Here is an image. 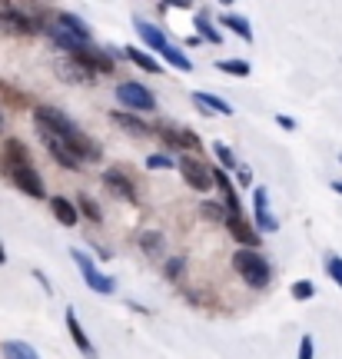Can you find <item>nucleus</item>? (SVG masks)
Here are the masks:
<instances>
[{"mask_svg": "<svg viewBox=\"0 0 342 359\" xmlns=\"http://www.w3.org/2000/svg\"><path fill=\"white\" fill-rule=\"evenodd\" d=\"M34 120H37L40 133L64 140L80 163H83V160H100V147L90 140L87 133H80V127H76L64 110H57V107H37V110H34Z\"/></svg>", "mask_w": 342, "mask_h": 359, "instance_id": "1", "label": "nucleus"}, {"mask_svg": "<svg viewBox=\"0 0 342 359\" xmlns=\"http://www.w3.org/2000/svg\"><path fill=\"white\" fill-rule=\"evenodd\" d=\"M43 30H47V37L57 43V47H64L70 53H83L93 47V34H90V27L76 17V13H57L50 20H43Z\"/></svg>", "mask_w": 342, "mask_h": 359, "instance_id": "2", "label": "nucleus"}, {"mask_svg": "<svg viewBox=\"0 0 342 359\" xmlns=\"http://www.w3.org/2000/svg\"><path fill=\"white\" fill-rule=\"evenodd\" d=\"M133 30H137L139 40H143V43H146L150 50L160 53L163 60H170V64L179 67V70H193L190 57H186V53L179 50V47H173V43H170V40L163 37V30H160V27H153L150 20H143V17H137V20H133Z\"/></svg>", "mask_w": 342, "mask_h": 359, "instance_id": "3", "label": "nucleus"}, {"mask_svg": "<svg viewBox=\"0 0 342 359\" xmlns=\"http://www.w3.org/2000/svg\"><path fill=\"white\" fill-rule=\"evenodd\" d=\"M233 269H236L249 286H256V290H263L269 283V276H273L266 257H259V250H242V246L233 253Z\"/></svg>", "mask_w": 342, "mask_h": 359, "instance_id": "4", "label": "nucleus"}, {"mask_svg": "<svg viewBox=\"0 0 342 359\" xmlns=\"http://www.w3.org/2000/svg\"><path fill=\"white\" fill-rule=\"evenodd\" d=\"M70 257H74V263L80 266V273H83V280H87L90 290H97V293H103V296H110V293L116 290L114 276L100 273V269L93 266V259H90L87 253H83V250H70Z\"/></svg>", "mask_w": 342, "mask_h": 359, "instance_id": "5", "label": "nucleus"}, {"mask_svg": "<svg viewBox=\"0 0 342 359\" xmlns=\"http://www.w3.org/2000/svg\"><path fill=\"white\" fill-rule=\"evenodd\" d=\"M173 167H179V173H183V180H186V187H193V190H210L213 187V177H210V167H206L203 160H196V156L183 154L173 160Z\"/></svg>", "mask_w": 342, "mask_h": 359, "instance_id": "6", "label": "nucleus"}, {"mask_svg": "<svg viewBox=\"0 0 342 359\" xmlns=\"http://www.w3.org/2000/svg\"><path fill=\"white\" fill-rule=\"evenodd\" d=\"M116 97H120V103H123V107H130V110H156L153 93L143 87V83H137V80L120 83V87H116Z\"/></svg>", "mask_w": 342, "mask_h": 359, "instance_id": "7", "label": "nucleus"}, {"mask_svg": "<svg viewBox=\"0 0 342 359\" xmlns=\"http://www.w3.org/2000/svg\"><path fill=\"white\" fill-rule=\"evenodd\" d=\"M37 27H40V20H34L20 7H4L0 11V30H7V34H34Z\"/></svg>", "mask_w": 342, "mask_h": 359, "instance_id": "8", "label": "nucleus"}, {"mask_svg": "<svg viewBox=\"0 0 342 359\" xmlns=\"http://www.w3.org/2000/svg\"><path fill=\"white\" fill-rule=\"evenodd\" d=\"M11 180L17 183V190H24L27 196L34 200H43V177L30 163H20V167H11Z\"/></svg>", "mask_w": 342, "mask_h": 359, "instance_id": "9", "label": "nucleus"}, {"mask_svg": "<svg viewBox=\"0 0 342 359\" xmlns=\"http://www.w3.org/2000/svg\"><path fill=\"white\" fill-rule=\"evenodd\" d=\"M253 206H256V230H279V219L269 213V190L266 187H256L253 190Z\"/></svg>", "mask_w": 342, "mask_h": 359, "instance_id": "10", "label": "nucleus"}, {"mask_svg": "<svg viewBox=\"0 0 342 359\" xmlns=\"http://www.w3.org/2000/svg\"><path fill=\"white\" fill-rule=\"evenodd\" d=\"M40 137L47 140V150H50V156L57 160V163H60V167H67V170H76V167H80V160H76L74 150H70L64 140H57V137H47V133H40Z\"/></svg>", "mask_w": 342, "mask_h": 359, "instance_id": "11", "label": "nucleus"}, {"mask_svg": "<svg viewBox=\"0 0 342 359\" xmlns=\"http://www.w3.org/2000/svg\"><path fill=\"white\" fill-rule=\"evenodd\" d=\"M67 330H70V336H74L76 349L83 353L87 359H97V349H93V343L87 339V333H83V326H80V320H76L74 309H67Z\"/></svg>", "mask_w": 342, "mask_h": 359, "instance_id": "12", "label": "nucleus"}, {"mask_svg": "<svg viewBox=\"0 0 342 359\" xmlns=\"http://www.w3.org/2000/svg\"><path fill=\"white\" fill-rule=\"evenodd\" d=\"M70 64H76L80 70L90 67V70H100V74H110V70H114V67H110V57H107V53H97L93 47L83 50V53H74V60H70Z\"/></svg>", "mask_w": 342, "mask_h": 359, "instance_id": "13", "label": "nucleus"}, {"mask_svg": "<svg viewBox=\"0 0 342 359\" xmlns=\"http://www.w3.org/2000/svg\"><path fill=\"white\" fill-rule=\"evenodd\" d=\"M226 226H229V233L236 236L242 243V250H256V243H259V236H256V230L246 223L242 217H236V219H226Z\"/></svg>", "mask_w": 342, "mask_h": 359, "instance_id": "14", "label": "nucleus"}, {"mask_svg": "<svg viewBox=\"0 0 342 359\" xmlns=\"http://www.w3.org/2000/svg\"><path fill=\"white\" fill-rule=\"evenodd\" d=\"M103 183L116 193V196H127V200H137V190H133V183L127 180V173H120V170H107L103 173Z\"/></svg>", "mask_w": 342, "mask_h": 359, "instance_id": "15", "label": "nucleus"}, {"mask_svg": "<svg viewBox=\"0 0 342 359\" xmlns=\"http://www.w3.org/2000/svg\"><path fill=\"white\" fill-rule=\"evenodd\" d=\"M193 100H196V107L203 110V114H233V107H229L226 100H219L216 93H206V90H200V93H193Z\"/></svg>", "mask_w": 342, "mask_h": 359, "instance_id": "16", "label": "nucleus"}, {"mask_svg": "<svg viewBox=\"0 0 342 359\" xmlns=\"http://www.w3.org/2000/svg\"><path fill=\"white\" fill-rule=\"evenodd\" d=\"M219 24L229 27L233 34H240V37L246 40V43H253V27H249V20H246L242 13H233V11L223 13V17H219Z\"/></svg>", "mask_w": 342, "mask_h": 359, "instance_id": "17", "label": "nucleus"}, {"mask_svg": "<svg viewBox=\"0 0 342 359\" xmlns=\"http://www.w3.org/2000/svg\"><path fill=\"white\" fill-rule=\"evenodd\" d=\"M50 210H53V217H57V223H64V226H74L76 223V206L67 196H53Z\"/></svg>", "mask_w": 342, "mask_h": 359, "instance_id": "18", "label": "nucleus"}, {"mask_svg": "<svg viewBox=\"0 0 342 359\" xmlns=\"http://www.w3.org/2000/svg\"><path fill=\"white\" fill-rule=\"evenodd\" d=\"M0 349H4V356H7V359H40L37 349L27 346V343H20V339H7Z\"/></svg>", "mask_w": 342, "mask_h": 359, "instance_id": "19", "label": "nucleus"}, {"mask_svg": "<svg viewBox=\"0 0 342 359\" xmlns=\"http://www.w3.org/2000/svg\"><path fill=\"white\" fill-rule=\"evenodd\" d=\"M193 24H196V30H200V34H203L210 43H219V40H223V34H219V30L213 27V20H210V13H206V11L196 13V17H193Z\"/></svg>", "mask_w": 342, "mask_h": 359, "instance_id": "20", "label": "nucleus"}, {"mask_svg": "<svg viewBox=\"0 0 342 359\" xmlns=\"http://www.w3.org/2000/svg\"><path fill=\"white\" fill-rule=\"evenodd\" d=\"M114 120L127 130V133H133V137H146V133H150V127H146L143 120H137V116H130V114H120V110H116Z\"/></svg>", "mask_w": 342, "mask_h": 359, "instance_id": "21", "label": "nucleus"}, {"mask_svg": "<svg viewBox=\"0 0 342 359\" xmlns=\"http://www.w3.org/2000/svg\"><path fill=\"white\" fill-rule=\"evenodd\" d=\"M4 160H7V167H20V163H30L27 160V150L20 140H7V147H4Z\"/></svg>", "mask_w": 342, "mask_h": 359, "instance_id": "22", "label": "nucleus"}, {"mask_svg": "<svg viewBox=\"0 0 342 359\" xmlns=\"http://www.w3.org/2000/svg\"><path fill=\"white\" fill-rule=\"evenodd\" d=\"M127 57L133 60L137 67H143V70H150V74H160V60L153 57V53H146V50H137V47H130L127 50Z\"/></svg>", "mask_w": 342, "mask_h": 359, "instance_id": "23", "label": "nucleus"}, {"mask_svg": "<svg viewBox=\"0 0 342 359\" xmlns=\"http://www.w3.org/2000/svg\"><path fill=\"white\" fill-rule=\"evenodd\" d=\"M213 154H216V160L223 163V173H226V170H233V167H240V163H236V156H233V150H229L226 143H213Z\"/></svg>", "mask_w": 342, "mask_h": 359, "instance_id": "24", "label": "nucleus"}, {"mask_svg": "<svg viewBox=\"0 0 342 359\" xmlns=\"http://www.w3.org/2000/svg\"><path fill=\"white\" fill-rule=\"evenodd\" d=\"M216 70H223V74H233V77H246L249 74V64L246 60H219Z\"/></svg>", "mask_w": 342, "mask_h": 359, "instance_id": "25", "label": "nucleus"}, {"mask_svg": "<svg viewBox=\"0 0 342 359\" xmlns=\"http://www.w3.org/2000/svg\"><path fill=\"white\" fill-rule=\"evenodd\" d=\"M313 296H316V286H313L309 280L292 283V299H299V303H303V299H313Z\"/></svg>", "mask_w": 342, "mask_h": 359, "instance_id": "26", "label": "nucleus"}, {"mask_svg": "<svg viewBox=\"0 0 342 359\" xmlns=\"http://www.w3.org/2000/svg\"><path fill=\"white\" fill-rule=\"evenodd\" d=\"M139 243H143V250H146L150 257H156V253L163 250V236H160V233H143V240H139Z\"/></svg>", "mask_w": 342, "mask_h": 359, "instance_id": "27", "label": "nucleus"}, {"mask_svg": "<svg viewBox=\"0 0 342 359\" xmlns=\"http://www.w3.org/2000/svg\"><path fill=\"white\" fill-rule=\"evenodd\" d=\"M146 167H150V170H170V167H173V156L153 154V156H146Z\"/></svg>", "mask_w": 342, "mask_h": 359, "instance_id": "28", "label": "nucleus"}, {"mask_svg": "<svg viewBox=\"0 0 342 359\" xmlns=\"http://www.w3.org/2000/svg\"><path fill=\"white\" fill-rule=\"evenodd\" d=\"M200 213H203L206 219H216V223H226V213H223V206H216V203H203V206H200Z\"/></svg>", "mask_w": 342, "mask_h": 359, "instance_id": "29", "label": "nucleus"}, {"mask_svg": "<svg viewBox=\"0 0 342 359\" xmlns=\"http://www.w3.org/2000/svg\"><path fill=\"white\" fill-rule=\"evenodd\" d=\"M76 203H80V210H83V217H90V219H93V223H97V219H100V206L93 203V200H90V196H80V200H76Z\"/></svg>", "mask_w": 342, "mask_h": 359, "instance_id": "30", "label": "nucleus"}, {"mask_svg": "<svg viewBox=\"0 0 342 359\" xmlns=\"http://www.w3.org/2000/svg\"><path fill=\"white\" fill-rule=\"evenodd\" d=\"M326 269H329L332 280H336V283L342 286V257H336V253H332V257L326 259Z\"/></svg>", "mask_w": 342, "mask_h": 359, "instance_id": "31", "label": "nucleus"}, {"mask_svg": "<svg viewBox=\"0 0 342 359\" xmlns=\"http://www.w3.org/2000/svg\"><path fill=\"white\" fill-rule=\"evenodd\" d=\"M313 353H316L313 336H303V339H299V359H313Z\"/></svg>", "mask_w": 342, "mask_h": 359, "instance_id": "32", "label": "nucleus"}, {"mask_svg": "<svg viewBox=\"0 0 342 359\" xmlns=\"http://www.w3.org/2000/svg\"><path fill=\"white\" fill-rule=\"evenodd\" d=\"M183 273V259H170V266H166V276H179Z\"/></svg>", "mask_w": 342, "mask_h": 359, "instance_id": "33", "label": "nucleus"}, {"mask_svg": "<svg viewBox=\"0 0 342 359\" xmlns=\"http://www.w3.org/2000/svg\"><path fill=\"white\" fill-rule=\"evenodd\" d=\"M276 123H279L282 130H296V120H292V116H282V114H279V116H276Z\"/></svg>", "mask_w": 342, "mask_h": 359, "instance_id": "34", "label": "nucleus"}, {"mask_svg": "<svg viewBox=\"0 0 342 359\" xmlns=\"http://www.w3.org/2000/svg\"><path fill=\"white\" fill-rule=\"evenodd\" d=\"M332 190H336V193H342V180H336V183H332Z\"/></svg>", "mask_w": 342, "mask_h": 359, "instance_id": "35", "label": "nucleus"}, {"mask_svg": "<svg viewBox=\"0 0 342 359\" xmlns=\"http://www.w3.org/2000/svg\"><path fill=\"white\" fill-rule=\"evenodd\" d=\"M4 263H7V257H4V243H0V266H4Z\"/></svg>", "mask_w": 342, "mask_h": 359, "instance_id": "36", "label": "nucleus"}, {"mask_svg": "<svg viewBox=\"0 0 342 359\" xmlns=\"http://www.w3.org/2000/svg\"><path fill=\"white\" fill-rule=\"evenodd\" d=\"M0 130H4V114H0Z\"/></svg>", "mask_w": 342, "mask_h": 359, "instance_id": "37", "label": "nucleus"}]
</instances>
